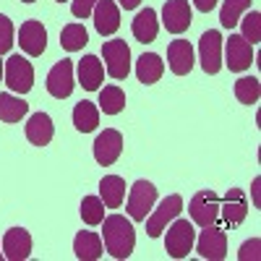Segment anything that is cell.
Masks as SVG:
<instances>
[{
	"label": "cell",
	"mask_w": 261,
	"mask_h": 261,
	"mask_svg": "<svg viewBox=\"0 0 261 261\" xmlns=\"http://www.w3.org/2000/svg\"><path fill=\"white\" fill-rule=\"evenodd\" d=\"M102 238H105V248L113 258H128L134 253L136 246V230L125 217L110 214L102 220Z\"/></svg>",
	"instance_id": "obj_1"
},
{
	"label": "cell",
	"mask_w": 261,
	"mask_h": 261,
	"mask_svg": "<svg viewBox=\"0 0 261 261\" xmlns=\"http://www.w3.org/2000/svg\"><path fill=\"white\" fill-rule=\"evenodd\" d=\"M193 243H196L193 222H188V220H175V222L167 227L165 251H167L170 258H186V256L193 251Z\"/></svg>",
	"instance_id": "obj_2"
},
{
	"label": "cell",
	"mask_w": 261,
	"mask_h": 261,
	"mask_svg": "<svg viewBox=\"0 0 261 261\" xmlns=\"http://www.w3.org/2000/svg\"><path fill=\"white\" fill-rule=\"evenodd\" d=\"M3 76H6V84L13 94H27L34 86V65L21 55H11L6 60Z\"/></svg>",
	"instance_id": "obj_3"
},
{
	"label": "cell",
	"mask_w": 261,
	"mask_h": 261,
	"mask_svg": "<svg viewBox=\"0 0 261 261\" xmlns=\"http://www.w3.org/2000/svg\"><path fill=\"white\" fill-rule=\"evenodd\" d=\"M188 212H191L193 225H199V227L217 225V217H220V196H217L214 191H209V188H204L191 199Z\"/></svg>",
	"instance_id": "obj_4"
},
{
	"label": "cell",
	"mask_w": 261,
	"mask_h": 261,
	"mask_svg": "<svg viewBox=\"0 0 261 261\" xmlns=\"http://www.w3.org/2000/svg\"><path fill=\"white\" fill-rule=\"evenodd\" d=\"M102 58H105V68L113 79L123 81L130 73V47L125 45V39H110L102 45Z\"/></svg>",
	"instance_id": "obj_5"
},
{
	"label": "cell",
	"mask_w": 261,
	"mask_h": 261,
	"mask_svg": "<svg viewBox=\"0 0 261 261\" xmlns=\"http://www.w3.org/2000/svg\"><path fill=\"white\" fill-rule=\"evenodd\" d=\"M154 201H157L154 183L136 180L134 186H130V196H128V214H130V220L144 222L146 214L151 212V206H154Z\"/></svg>",
	"instance_id": "obj_6"
},
{
	"label": "cell",
	"mask_w": 261,
	"mask_h": 261,
	"mask_svg": "<svg viewBox=\"0 0 261 261\" xmlns=\"http://www.w3.org/2000/svg\"><path fill=\"white\" fill-rule=\"evenodd\" d=\"M180 209H183V196L172 193V196H167V199H162V204L154 209V214L146 217V232H149V238H160L167 230V225L180 214Z\"/></svg>",
	"instance_id": "obj_7"
},
{
	"label": "cell",
	"mask_w": 261,
	"mask_h": 261,
	"mask_svg": "<svg viewBox=\"0 0 261 261\" xmlns=\"http://www.w3.org/2000/svg\"><path fill=\"white\" fill-rule=\"evenodd\" d=\"M196 251H199L201 258H209V261H222L227 256V235L225 230H220L217 225H209L201 230L199 241L193 243Z\"/></svg>",
	"instance_id": "obj_8"
},
{
	"label": "cell",
	"mask_w": 261,
	"mask_h": 261,
	"mask_svg": "<svg viewBox=\"0 0 261 261\" xmlns=\"http://www.w3.org/2000/svg\"><path fill=\"white\" fill-rule=\"evenodd\" d=\"M199 55H201V68L209 76L220 73V68H222V34L217 29H209V32L201 34V39H199Z\"/></svg>",
	"instance_id": "obj_9"
},
{
	"label": "cell",
	"mask_w": 261,
	"mask_h": 261,
	"mask_svg": "<svg viewBox=\"0 0 261 261\" xmlns=\"http://www.w3.org/2000/svg\"><path fill=\"white\" fill-rule=\"evenodd\" d=\"M73 60H60L53 65V71L47 73V92L55 99H65L73 94Z\"/></svg>",
	"instance_id": "obj_10"
},
{
	"label": "cell",
	"mask_w": 261,
	"mask_h": 261,
	"mask_svg": "<svg viewBox=\"0 0 261 261\" xmlns=\"http://www.w3.org/2000/svg\"><path fill=\"white\" fill-rule=\"evenodd\" d=\"M123 154V136L115 128H105L94 141V160L102 167H110L113 162H118V157Z\"/></svg>",
	"instance_id": "obj_11"
},
{
	"label": "cell",
	"mask_w": 261,
	"mask_h": 261,
	"mask_svg": "<svg viewBox=\"0 0 261 261\" xmlns=\"http://www.w3.org/2000/svg\"><path fill=\"white\" fill-rule=\"evenodd\" d=\"M18 45L32 58L45 53V47H47V29L42 27V21L32 18V21H24V24H21V29H18Z\"/></svg>",
	"instance_id": "obj_12"
},
{
	"label": "cell",
	"mask_w": 261,
	"mask_h": 261,
	"mask_svg": "<svg viewBox=\"0 0 261 261\" xmlns=\"http://www.w3.org/2000/svg\"><path fill=\"white\" fill-rule=\"evenodd\" d=\"M225 58H227V63H225L227 68L241 73V71L251 68V63H253V45H248L241 34H230L227 45H225Z\"/></svg>",
	"instance_id": "obj_13"
},
{
	"label": "cell",
	"mask_w": 261,
	"mask_h": 261,
	"mask_svg": "<svg viewBox=\"0 0 261 261\" xmlns=\"http://www.w3.org/2000/svg\"><path fill=\"white\" fill-rule=\"evenodd\" d=\"M222 212V220L227 227H238L243 225V220L248 217V201H246V193L241 188H230L225 193V201L220 204Z\"/></svg>",
	"instance_id": "obj_14"
},
{
	"label": "cell",
	"mask_w": 261,
	"mask_h": 261,
	"mask_svg": "<svg viewBox=\"0 0 261 261\" xmlns=\"http://www.w3.org/2000/svg\"><path fill=\"white\" fill-rule=\"evenodd\" d=\"M32 253V235L24 227H11L3 235V256L8 261H24Z\"/></svg>",
	"instance_id": "obj_15"
},
{
	"label": "cell",
	"mask_w": 261,
	"mask_h": 261,
	"mask_svg": "<svg viewBox=\"0 0 261 261\" xmlns=\"http://www.w3.org/2000/svg\"><path fill=\"white\" fill-rule=\"evenodd\" d=\"M162 24L172 34H183L191 27V6L188 0H167L162 8Z\"/></svg>",
	"instance_id": "obj_16"
},
{
	"label": "cell",
	"mask_w": 261,
	"mask_h": 261,
	"mask_svg": "<svg viewBox=\"0 0 261 261\" xmlns=\"http://www.w3.org/2000/svg\"><path fill=\"white\" fill-rule=\"evenodd\" d=\"M92 16H94V29L102 37H110L120 29V11L113 0H97Z\"/></svg>",
	"instance_id": "obj_17"
},
{
	"label": "cell",
	"mask_w": 261,
	"mask_h": 261,
	"mask_svg": "<svg viewBox=\"0 0 261 261\" xmlns=\"http://www.w3.org/2000/svg\"><path fill=\"white\" fill-rule=\"evenodd\" d=\"M76 71H79V84L86 92H97L99 84L105 81V65L99 63L97 55H84L76 65Z\"/></svg>",
	"instance_id": "obj_18"
},
{
	"label": "cell",
	"mask_w": 261,
	"mask_h": 261,
	"mask_svg": "<svg viewBox=\"0 0 261 261\" xmlns=\"http://www.w3.org/2000/svg\"><path fill=\"white\" fill-rule=\"evenodd\" d=\"M167 63H170V71L175 73V76L191 73V68H193V47H191V42H186V39L170 42V47H167Z\"/></svg>",
	"instance_id": "obj_19"
},
{
	"label": "cell",
	"mask_w": 261,
	"mask_h": 261,
	"mask_svg": "<svg viewBox=\"0 0 261 261\" xmlns=\"http://www.w3.org/2000/svg\"><path fill=\"white\" fill-rule=\"evenodd\" d=\"M53 136H55V125L47 113H34L27 120V139L34 146H47L53 141Z\"/></svg>",
	"instance_id": "obj_20"
},
{
	"label": "cell",
	"mask_w": 261,
	"mask_h": 261,
	"mask_svg": "<svg viewBox=\"0 0 261 261\" xmlns=\"http://www.w3.org/2000/svg\"><path fill=\"white\" fill-rule=\"evenodd\" d=\"M130 32L139 42H154L157 39V32H160V21H157V11L154 8H144L139 11V16L134 18V24H130Z\"/></svg>",
	"instance_id": "obj_21"
},
{
	"label": "cell",
	"mask_w": 261,
	"mask_h": 261,
	"mask_svg": "<svg viewBox=\"0 0 261 261\" xmlns=\"http://www.w3.org/2000/svg\"><path fill=\"white\" fill-rule=\"evenodd\" d=\"M73 253H76L79 261H97L102 256V238L97 232L81 230L73 238Z\"/></svg>",
	"instance_id": "obj_22"
},
{
	"label": "cell",
	"mask_w": 261,
	"mask_h": 261,
	"mask_svg": "<svg viewBox=\"0 0 261 261\" xmlns=\"http://www.w3.org/2000/svg\"><path fill=\"white\" fill-rule=\"evenodd\" d=\"M99 199L107 209H118L125 199V180L120 175H105L99 180Z\"/></svg>",
	"instance_id": "obj_23"
},
{
	"label": "cell",
	"mask_w": 261,
	"mask_h": 261,
	"mask_svg": "<svg viewBox=\"0 0 261 261\" xmlns=\"http://www.w3.org/2000/svg\"><path fill=\"white\" fill-rule=\"evenodd\" d=\"M162 73H165V63H162V58L157 55V53H144L141 58H139V63H136V76H139V81L141 84H157L160 79H162Z\"/></svg>",
	"instance_id": "obj_24"
},
{
	"label": "cell",
	"mask_w": 261,
	"mask_h": 261,
	"mask_svg": "<svg viewBox=\"0 0 261 261\" xmlns=\"http://www.w3.org/2000/svg\"><path fill=\"white\" fill-rule=\"evenodd\" d=\"M73 125L81 134H92V130L99 125V107L89 99H84L73 107Z\"/></svg>",
	"instance_id": "obj_25"
},
{
	"label": "cell",
	"mask_w": 261,
	"mask_h": 261,
	"mask_svg": "<svg viewBox=\"0 0 261 261\" xmlns=\"http://www.w3.org/2000/svg\"><path fill=\"white\" fill-rule=\"evenodd\" d=\"M27 113H29V105L21 97H16L13 92L0 94V120L3 123H18Z\"/></svg>",
	"instance_id": "obj_26"
},
{
	"label": "cell",
	"mask_w": 261,
	"mask_h": 261,
	"mask_svg": "<svg viewBox=\"0 0 261 261\" xmlns=\"http://www.w3.org/2000/svg\"><path fill=\"white\" fill-rule=\"evenodd\" d=\"M125 107V92L120 86H105L99 92V110L105 115H118Z\"/></svg>",
	"instance_id": "obj_27"
},
{
	"label": "cell",
	"mask_w": 261,
	"mask_h": 261,
	"mask_svg": "<svg viewBox=\"0 0 261 261\" xmlns=\"http://www.w3.org/2000/svg\"><path fill=\"white\" fill-rule=\"evenodd\" d=\"M86 42H89V34H86L84 24H68V27H63V32H60V45H63V50H68V53L84 50Z\"/></svg>",
	"instance_id": "obj_28"
},
{
	"label": "cell",
	"mask_w": 261,
	"mask_h": 261,
	"mask_svg": "<svg viewBox=\"0 0 261 261\" xmlns=\"http://www.w3.org/2000/svg\"><path fill=\"white\" fill-rule=\"evenodd\" d=\"M251 8V0H225L222 3V11H220V24L225 29H232L238 27V21H241V16Z\"/></svg>",
	"instance_id": "obj_29"
},
{
	"label": "cell",
	"mask_w": 261,
	"mask_h": 261,
	"mask_svg": "<svg viewBox=\"0 0 261 261\" xmlns=\"http://www.w3.org/2000/svg\"><path fill=\"white\" fill-rule=\"evenodd\" d=\"M235 97L241 105H256L261 97V84L253 76H243L235 81Z\"/></svg>",
	"instance_id": "obj_30"
},
{
	"label": "cell",
	"mask_w": 261,
	"mask_h": 261,
	"mask_svg": "<svg viewBox=\"0 0 261 261\" xmlns=\"http://www.w3.org/2000/svg\"><path fill=\"white\" fill-rule=\"evenodd\" d=\"M81 220L86 225H102L105 220V204L99 196H84V201H81Z\"/></svg>",
	"instance_id": "obj_31"
},
{
	"label": "cell",
	"mask_w": 261,
	"mask_h": 261,
	"mask_svg": "<svg viewBox=\"0 0 261 261\" xmlns=\"http://www.w3.org/2000/svg\"><path fill=\"white\" fill-rule=\"evenodd\" d=\"M238 24L243 27V39L248 42V45H256V42L261 39V13L258 11H251L243 21H238Z\"/></svg>",
	"instance_id": "obj_32"
},
{
	"label": "cell",
	"mask_w": 261,
	"mask_h": 261,
	"mask_svg": "<svg viewBox=\"0 0 261 261\" xmlns=\"http://www.w3.org/2000/svg\"><path fill=\"white\" fill-rule=\"evenodd\" d=\"M13 47V24L11 18L0 13V55H6Z\"/></svg>",
	"instance_id": "obj_33"
},
{
	"label": "cell",
	"mask_w": 261,
	"mask_h": 261,
	"mask_svg": "<svg viewBox=\"0 0 261 261\" xmlns=\"http://www.w3.org/2000/svg\"><path fill=\"white\" fill-rule=\"evenodd\" d=\"M238 258L241 261H258L261 258V241L258 238H251V241H246L241 246V253H238Z\"/></svg>",
	"instance_id": "obj_34"
},
{
	"label": "cell",
	"mask_w": 261,
	"mask_h": 261,
	"mask_svg": "<svg viewBox=\"0 0 261 261\" xmlns=\"http://www.w3.org/2000/svg\"><path fill=\"white\" fill-rule=\"evenodd\" d=\"M94 6H97V0H73V3H71V13L76 18H89Z\"/></svg>",
	"instance_id": "obj_35"
},
{
	"label": "cell",
	"mask_w": 261,
	"mask_h": 261,
	"mask_svg": "<svg viewBox=\"0 0 261 261\" xmlns=\"http://www.w3.org/2000/svg\"><path fill=\"white\" fill-rule=\"evenodd\" d=\"M193 6L199 8L201 13H209V11H212V8L217 6V0H193Z\"/></svg>",
	"instance_id": "obj_36"
},
{
	"label": "cell",
	"mask_w": 261,
	"mask_h": 261,
	"mask_svg": "<svg viewBox=\"0 0 261 261\" xmlns=\"http://www.w3.org/2000/svg\"><path fill=\"white\" fill-rule=\"evenodd\" d=\"M118 3H120V6L125 8V11H134V8H136V6L141 3V0H118Z\"/></svg>",
	"instance_id": "obj_37"
},
{
	"label": "cell",
	"mask_w": 261,
	"mask_h": 261,
	"mask_svg": "<svg viewBox=\"0 0 261 261\" xmlns=\"http://www.w3.org/2000/svg\"><path fill=\"white\" fill-rule=\"evenodd\" d=\"M258 186H261V180L256 178V180H253V204H256V206H258Z\"/></svg>",
	"instance_id": "obj_38"
},
{
	"label": "cell",
	"mask_w": 261,
	"mask_h": 261,
	"mask_svg": "<svg viewBox=\"0 0 261 261\" xmlns=\"http://www.w3.org/2000/svg\"><path fill=\"white\" fill-rule=\"evenodd\" d=\"M3 68H6V63H3V60H0V79H3Z\"/></svg>",
	"instance_id": "obj_39"
},
{
	"label": "cell",
	"mask_w": 261,
	"mask_h": 261,
	"mask_svg": "<svg viewBox=\"0 0 261 261\" xmlns=\"http://www.w3.org/2000/svg\"><path fill=\"white\" fill-rule=\"evenodd\" d=\"M3 258H6V256H3V251H0V261H3Z\"/></svg>",
	"instance_id": "obj_40"
},
{
	"label": "cell",
	"mask_w": 261,
	"mask_h": 261,
	"mask_svg": "<svg viewBox=\"0 0 261 261\" xmlns=\"http://www.w3.org/2000/svg\"><path fill=\"white\" fill-rule=\"evenodd\" d=\"M24 3H34V0H24Z\"/></svg>",
	"instance_id": "obj_41"
},
{
	"label": "cell",
	"mask_w": 261,
	"mask_h": 261,
	"mask_svg": "<svg viewBox=\"0 0 261 261\" xmlns=\"http://www.w3.org/2000/svg\"><path fill=\"white\" fill-rule=\"evenodd\" d=\"M58 3H65V0H58Z\"/></svg>",
	"instance_id": "obj_42"
}]
</instances>
